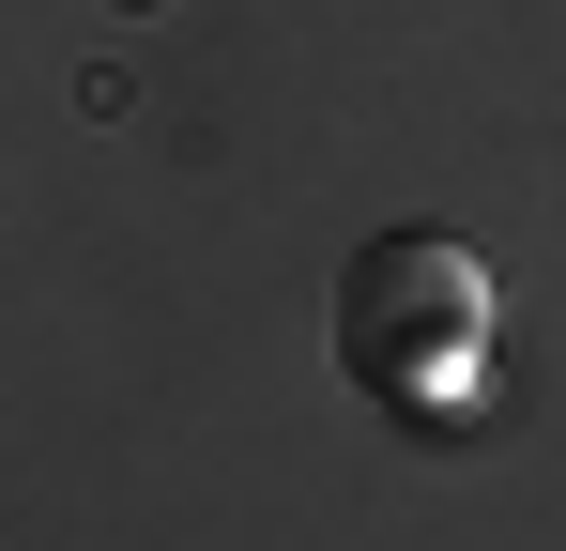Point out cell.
<instances>
[{"mask_svg":"<svg viewBox=\"0 0 566 551\" xmlns=\"http://www.w3.org/2000/svg\"><path fill=\"white\" fill-rule=\"evenodd\" d=\"M337 353H353V383H398V398L460 383V367L490 353V261H474L460 230H382V246H353V276H337Z\"/></svg>","mask_w":566,"mask_h":551,"instance_id":"obj_1","label":"cell"}]
</instances>
